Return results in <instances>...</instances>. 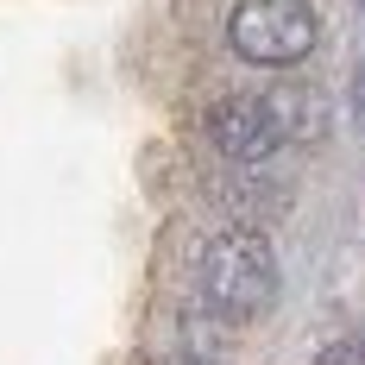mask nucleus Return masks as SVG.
I'll list each match as a JSON object with an SVG mask.
<instances>
[{"label":"nucleus","instance_id":"nucleus-1","mask_svg":"<svg viewBox=\"0 0 365 365\" xmlns=\"http://www.w3.org/2000/svg\"><path fill=\"white\" fill-rule=\"evenodd\" d=\"M195 284H202V302L227 315V322H252L271 309L277 296V252L271 240L252 233V227H227L202 246V264H195Z\"/></svg>","mask_w":365,"mask_h":365},{"label":"nucleus","instance_id":"nucleus-2","mask_svg":"<svg viewBox=\"0 0 365 365\" xmlns=\"http://www.w3.org/2000/svg\"><path fill=\"white\" fill-rule=\"evenodd\" d=\"M315 38H322V19L309 0H233V19H227V44L258 70L302 63Z\"/></svg>","mask_w":365,"mask_h":365},{"label":"nucleus","instance_id":"nucleus-4","mask_svg":"<svg viewBox=\"0 0 365 365\" xmlns=\"http://www.w3.org/2000/svg\"><path fill=\"white\" fill-rule=\"evenodd\" d=\"M322 365H353V359H340V353H328V359H322Z\"/></svg>","mask_w":365,"mask_h":365},{"label":"nucleus","instance_id":"nucleus-3","mask_svg":"<svg viewBox=\"0 0 365 365\" xmlns=\"http://www.w3.org/2000/svg\"><path fill=\"white\" fill-rule=\"evenodd\" d=\"M208 139L227 158L258 164V158H271V151L290 139V113H284V101H271V95H227L208 113Z\"/></svg>","mask_w":365,"mask_h":365}]
</instances>
